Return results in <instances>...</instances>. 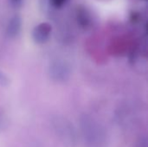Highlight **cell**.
Masks as SVG:
<instances>
[{"instance_id":"obj_1","label":"cell","mask_w":148,"mask_h":147,"mask_svg":"<svg viewBox=\"0 0 148 147\" xmlns=\"http://www.w3.org/2000/svg\"><path fill=\"white\" fill-rule=\"evenodd\" d=\"M82 135L89 146H100L106 141V132L102 126L91 115L83 113L80 117Z\"/></svg>"},{"instance_id":"obj_2","label":"cell","mask_w":148,"mask_h":147,"mask_svg":"<svg viewBox=\"0 0 148 147\" xmlns=\"http://www.w3.org/2000/svg\"><path fill=\"white\" fill-rule=\"evenodd\" d=\"M53 130L65 147H75L78 142L77 131L74 125L65 117L56 115L51 120Z\"/></svg>"},{"instance_id":"obj_3","label":"cell","mask_w":148,"mask_h":147,"mask_svg":"<svg viewBox=\"0 0 148 147\" xmlns=\"http://www.w3.org/2000/svg\"><path fill=\"white\" fill-rule=\"evenodd\" d=\"M71 67L63 60H56L52 62L48 68L49 78L58 83H63L69 80L71 76Z\"/></svg>"},{"instance_id":"obj_4","label":"cell","mask_w":148,"mask_h":147,"mask_svg":"<svg viewBox=\"0 0 148 147\" xmlns=\"http://www.w3.org/2000/svg\"><path fill=\"white\" fill-rule=\"evenodd\" d=\"M52 31V27L49 23H41L36 25L32 31V38L35 42L38 44H42L46 42Z\"/></svg>"},{"instance_id":"obj_5","label":"cell","mask_w":148,"mask_h":147,"mask_svg":"<svg viewBox=\"0 0 148 147\" xmlns=\"http://www.w3.org/2000/svg\"><path fill=\"white\" fill-rule=\"evenodd\" d=\"M22 27V20L21 17L18 15H15L10 18V20L8 23L7 28H6V34L10 38H15L17 36L21 30Z\"/></svg>"},{"instance_id":"obj_6","label":"cell","mask_w":148,"mask_h":147,"mask_svg":"<svg viewBox=\"0 0 148 147\" xmlns=\"http://www.w3.org/2000/svg\"><path fill=\"white\" fill-rule=\"evenodd\" d=\"M9 125V122H8V119L6 117V115L0 112V131L1 130H4Z\"/></svg>"},{"instance_id":"obj_7","label":"cell","mask_w":148,"mask_h":147,"mask_svg":"<svg viewBox=\"0 0 148 147\" xmlns=\"http://www.w3.org/2000/svg\"><path fill=\"white\" fill-rule=\"evenodd\" d=\"M10 84V80L8 78V76L0 70V85L3 87H6Z\"/></svg>"},{"instance_id":"obj_8","label":"cell","mask_w":148,"mask_h":147,"mask_svg":"<svg viewBox=\"0 0 148 147\" xmlns=\"http://www.w3.org/2000/svg\"><path fill=\"white\" fill-rule=\"evenodd\" d=\"M49 1H50V3L55 8L59 9V8H62V6H64L68 0H49Z\"/></svg>"},{"instance_id":"obj_9","label":"cell","mask_w":148,"mask_h":147,"mask_svg":"<svg viewBox=\"0 0 148 147\" xmlns=\"http://www.w3.org/2000/svg\"><path fill=\"white\" fill-rule=\"evenodd\" d=\"M136 147H148L147 138L146 136H142L137 142Z\"/></svg>"},{"instance_id":"obj_10","label":"cell","mask_w":148,"mask_h":147,"mask_svg":"<svg viewBox=\"0 0 148 147\" xmlns=\"http://www.w3.org/2000/svg\"><path fill=\"white\" fill-rule=\"evenodd\" d=\"M13 2H15V3H18V2H20L21 0H12Z\"/></svg>"}]
</instances>
